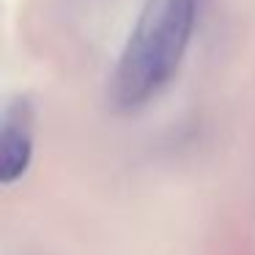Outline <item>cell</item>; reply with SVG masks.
<instances>
[{
    "instance_id": "6da1fadb",
    "label": "cell",
    "mask_w": 255,
    "mask_h": 255,
    "mask_svg": "<svg viewBox=\"0 0 255 255\" xmlns=\"http://www.w3.org/2000/svg\"><path fill=\"white\" fill-rule=\"evenodd\" d=\"M198 0H145L110 77V102L118 110H137L159 96L184 63Z\"/></svg>"
},
{
    "instance_id": "7a4b0ae2",
    "label": "cell",
    "mask_w": 255,
    "mask_h": 255,
    "mask_svg": "<svg viewBox=\"0 0 255 255\" xmlns=\"http://www.w3.org/2000/svg\"><path fill=\"white\" fill-rule=\"evenodd\" d=\"M33 159V110L28 102H14L3 116L0 132V181L11 187L28 173Z\"/></svg>"
}]
</instances>
